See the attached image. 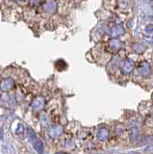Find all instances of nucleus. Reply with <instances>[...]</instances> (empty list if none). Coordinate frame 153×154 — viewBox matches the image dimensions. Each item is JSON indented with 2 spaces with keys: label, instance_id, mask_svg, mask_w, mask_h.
Listing matches in <instances>:
<instances>
[]
</instances>
